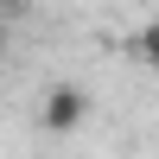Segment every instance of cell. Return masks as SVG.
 <instances>
[{"mask_svg":"<svg viewBox=\"0 0 159 159\" xmlns=\"http://www.w3.org/2000/svg\"><path fill=\"white\" fill-rule=\"evenodd\" d=\"M38 127L45 134H83L89 127V89L83 83H51L45 89V102H38Z\"/></svg>","mask_w":159,"mask_h":159,"instance_id":"obj_1","label":"cell"},{"mask_svg":"<svg viewBox=\"0 0 159 159\" xmlns=\"http://www.w3.org/2000/svg\"><path fill=\"white\" fill-rule=\"evenodd\" d=\"M134 57H140V70L159 76V19H147V25L134 32Z\"/></svg>","mask_w":159,"mask_h":159,"instance_id":"obj_2","label":"cell"},{"mask_svg":"<svg viewBox=\"0 0 159 159\" xmlns=\"http://www.w3.org/2000/svg\"><path fill=\"white\" fill-rule=\"evenodd\" d=\"M0 45H7V32H0Z\"/></svg>","mask_w":159,"mask_h":159,"instance_id":"obj_3","label":"cell"}]
</instances>
